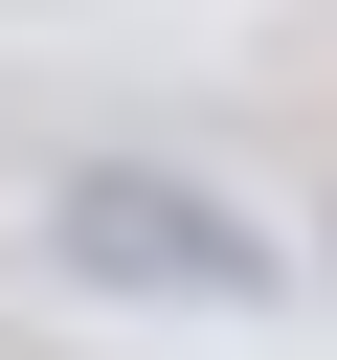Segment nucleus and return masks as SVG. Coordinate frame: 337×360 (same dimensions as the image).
I'll return each mask as SVG.
<instances>
[{"label": "nucleus", "mask_w": 337, "mask_h": 360, "mask_svg": "<svg viewBox=\"0 0 337 360\" xmlns=\"http://www.w3.org/2000/svg\"><path fill=\"white\" fill-rule=\"evenodd\" d=\"M67 270H90V292H202V315H247V292H270V248H247L225 202L135 180V158H90V180H67Z\"/></svg>", "instance_id": "obj_1"}]
</instances>
